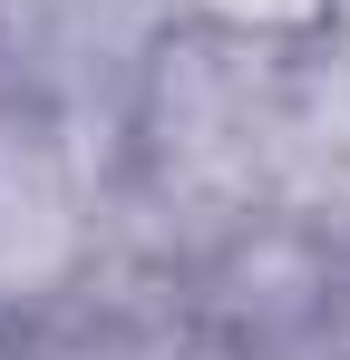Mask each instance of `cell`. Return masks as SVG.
I'll return each instance as SVG.
<instances>
[{"label": "cell", "instance_id": "2", "mask_svg": "<svg viewBox=\"0 0 350 360\" xmlns=\"http://www.w3.org/2000/svg\"><path fill=\"white\" fill-rule=\"evenodd\" d=\"M214 10H233V20H311L321 0H214Z\"/></svg>", "mask_w": 350, "mask_h": 360}, {"label": "cell", "instance_id": "1", "mask_svg": "<svg viewBox=\"0 0 350 360\" xmlns=\"http://www.w3.org/2000/svg\"><path fill=\"white\" fill-rule=\"evenodd\" d=\"M68 185H58L49 146L0 136V283H39L68 263Z\"/></svg>", "mask_w": 350, "mask_h": 360}]
</instances>
